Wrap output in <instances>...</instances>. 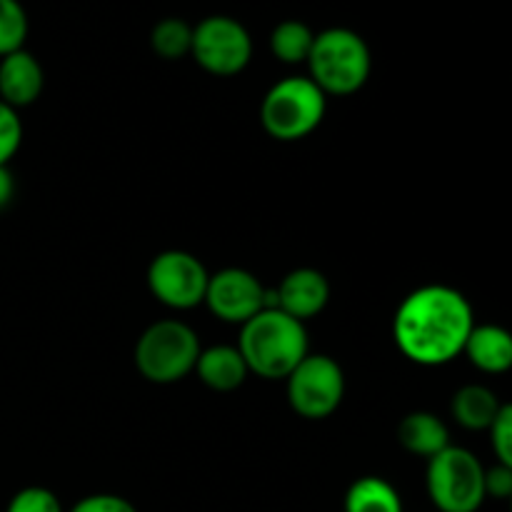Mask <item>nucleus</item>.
<instances>
[{"label": "nucleus", "mask_w": 512, "mask_h": 512, "mask_svg": "<svg viewBox=\"0 0 512 512\" xmlns=\"http://www.w3.org/2000/svg\"><path fill=\"white\" fill-rule=\"evenodd\" d=\"M473 308L460 290L423 285L413 290L393 318V338L400 353L415 365L438 368L458 358L470 330Z\"/></svg>", "instance_id": "1"}, {"label": "nucleus", "mask_w": 512, "mask_h": 512, "mask_svg": "<svg viewBox=\"0 0 512 512\" xmlns=\"http://www.w3.org/2000/svg\"><path fill=\"white\" fill-rule=\"evenodd\" d=\"M235 348L243 355L248 373L263 380H285L310 353L308 330L305 323L273 305L243 325Z\"/></svg>", "instance_id": "2"}, {"label": "nucleus", "mask_w": 512, "mask_h": 512, "mask_svg": "<svg viewBox=\"0 0 512 512\" xmlns=\"http://www.w3.org/2000/svg\"><path fill=\"white\" fill-rule=\"evenodd\" d=\"M305 63L310 65V80L325 95H353L368 83L373 55L355 30L328 28L315 33Z\"/></svg>", "instance_id": "3"}, {"label": "nucleus", "mask_w": 512, "mask_h": 512, "mask_svg": "<svg viewBox=\"0 0 512 512\" xmlns=\"http://www.w3.org/2000/svg\"><path fill=\"white\" fill-rule=\"evenodd\" d=\"M328 95L310 78L293 75L275 83L260 103V123L280 143L303 140L323 123Z\"/></svg>", "instance_id": "4"}, {"label": "nucleus", "mask_w": 512, "mask_h": 512, "mask_svg": "<svg viewBox=\"0 0 512 512\" xmlns=\"http://www.w3.org/2000/svg\"><path fill=\"white\" fill-rule=\"evenodd\" d=\"M200 350L198 333L190 325L180 320H160L145 328L138 338L135 365L150 383L170 385L193 373Z\"/></svg>", "instance_id": "5"}, {"label": "nucleus", "mask_w": 512, "mask_h": 512, "mask_svg": "<svg viewBox=\"0 0 512 512\" xmlns=\"http://www.w3.org/2000/svg\"><path fill=\"white\" fill-rule=\"evenodd\" d=\"M428 495L440 512H478L485 503V468L470 450L448 445L428 460Z\"/></svg>", "instance_id": "6"}, {"label": "nucleus", "mask_w": 512, "mask_h": 512, "mask_svg": "<svg viewBox=\"0 0 512 512\" xmlns=\"http://www.w3.org/2000/svg\"><path fill=\"white\" fill-rule=\"evenodd\" d=\"M285 380L290 408L305 420L330 418L345 398L343 368L330 355L308 353Z\"/></svg>", "instance_id": "7"}, {"label": "nucleus", "mask_w": 512, "mask_h": 512, "mask_svg": "<svg viewBox=\"0 0 512 512\" xmlns=\"http://www.w3.org/2000/svg\"><path fill=\"white\" fill-rule=\"evenodd\" d=\"M190 53L205 73L230 78L248 68L253 58V38L235 18L210 15L193 28Z\"/></svg>", "instance_id": "8"}, {"label": "nucleus", "mask_w": 512, "mask_h": 512, "mask_svg": "<svg viewBox=\"0 0 512 512\" xmlns=\"http://www.w3.org/2000/svg\"><path fill=\"white\" fill-rule=\"evenodd\" d=\"M210 273L185 250H165L148 268V288L165 308L190 310L205 300Z\"/></svg>", "instance_id": "9"}, {"label": "nucleus", "mask_w": 512, "mask_h": 512, "mask_svg": "<svg viewBox=\"0 0 512 512\" xmlns=\"http://www.w3.org/2000/svg\"><path fill=\"white\" fill-rule=\"evenodd\" d=\"M205 305L223 323L245 325L265 308H273V290L243 268H225L210 275Z\"/></svg>", "instance_id": "10"}, {"label": "nucleus", "mask_w": 512, "mask_h": 512, "mask_svg": "<svg viewBox=\"0 0 512 512\" xmlns=\"http://www.w3.org/2000/svg\"><path fill=\"white\" fill-rule=\"evenodd\" d=\"M330 300V283L320 270L298 268L283 278L278 290H273V305L290 318L305 320L315 318L325 310Z\"/></svg>", "instance_id": "11"}, {"label": "nucleus", "mask_w": 512, "mask_h": 512, "mask_svg": "<svg viewBox=\"0 0 512 512\" xmlns=\"http://www.w3.org/2000/svg\"><path fill=\"white\" fill-rule=\"evenodd\" d=\"M43 83V68L28 50L20 48L0 58V100L13 110L33 105L43 93Z\"/></svg>", "instance_id": "12"}, {"label": "nucleus", "mask_w": 512, "mask_h": 512, "mask_svg": "<svg viewBox=\"0 0 512 512\" xmlns=\"http://www.w3.org/2000/svg\"><path fill=\"white\" fill-rule=\"evenodd\" d=\"M195 373L203 380V385H208L210 390H218V393L238 390L250 375L243 355L233 345H213V348L200 350Z\"/></svg>", "instance_id": "13"}, {"label": "nucleus", "mask_w": 512, "mask_h": 512, "mask_svg": "<svg viewBox=\"0 0 512 512\" xmlns=\"http://www.w3.org/2000/svg\"><path fill=\"white\" fill-rule=\"evenodd\" d=\"M463 353L483 373H505L512 365V338L500 325H475L465 340Z\"/></svg>", "instance_id": "14"}, {"label": "nucleus", "mask_w": 512, "mask_h": 512, "mask_svg": "<svg viewBox=\"0 0 512 512\" xmlns=\"http://www.w3.org/2000/svg\"><path fill=\"white\" fill-rule=\"evenodd\" d=\"M398 440L408 453L420 455V458H435L438 453H443L450 445V433L448 425L433 413H410L400 420L398 425Z\"/></svg>", "instance_id": "15"}, {"label": "nucleus", "mask_w": 512, "mask_h": 512, "mask_svg": "<svg viewBox=\"0 0 512 512\" xmlns=\"http://www.w3.org/2000/svg\"><path fill=\"white\" fill-rule=\"evenodd\" d=\"M453 418L465 430H488L503 410L498 395L485 385H465L453 398Z\"/></svg>", "instance_id": "16"}, {"label": "nucleus", "mask_w": 512, "mask_h": 512, "mask_svg": "<svg viewBox=\"0 0 512 512\" xmlns=\"http://www.w3.org/2000/svg\"><path fill=\"white\" fill-rule=\"evenodd\" d=\"M345 512H403V503H400V495L388 480L368 478L355 480L353 485L345 493Z\"/></svg>", "instance_id": "17"}, {"label": "nucleus", "mask_w": 512, "mask_h": 512, "mask_svg": "<svg viewBox=\"0 0 512 512\" xmlns=\"http://www.w3.org/2000/svg\"><path fill=\"white\" fill-rule=\"evenodd\" d=\"M315 33L300 20H283L280 25H275V30L270 33V50H273L275 58L280 63H305L313 48Z\"/></svg>", "instance_id": "18"}, {"label": "nucleus", "mask_w": 512, "mask_h": 512, "mask_svg": "<svg viewBox=\"0 0 512 512\" xmlns=\"http://www.w3.org/2000/svg\"><path fill=\"white\" fill-rule=\"evenodd\" d=\"M150 45L165 60L185 58L190 55V45H193V25L185 23L183 18L160 20L150 33Z\"/></svg>", "instance_id": "19"}, {"label": "nucleus", "mask_w": 512, "mask_h": 512, "mask_svg": "<svg viewBox=\"0 0 512 512\" xmlns=\"http://www.w3.org/2000/svg\"><path fill=\"white\" fill-rule=\"evenodd\" d=\"M28 38V15L18 0H0V58L15 53Z\"/></svg>", "instance_id": "20"}, {"label": "nucleus", "mask_w": 512, "mask_h": 512, "mask_svg": "<svg viewBox=\"0 0 512 512\" xmlns=\"http://www.w3.org/2000/svg\"><path fill=\"white\" fill-rule=\"evenodd\" d=\"M20 143H23V123L18 118V110L0 100V165L10 163Z\"/></svg>", "instance_id": "21"}, {"label": "nucleus", "mask_w": 512, "mask_h": 512, "mask_svg": "<svg viewBox=\"0 0 512 512\" xmlns=\"http://www.w3.org/2000/svg\"><path fill=\"white\" fill-rule=\"evenodd\" d=\"M5 512H63V508L48 488H23L13 495Z\"/></svg>", "instance_id": "22"}, {"label": "nucleus", "mask_w": 512, "mask_h": 512, "mask_svg": "<svg viewBox=\"0 0 512 512\" xmlns=\"http://www.w3.org/2000/svg\"><path fill=\"white\" fill-rule=\"evenodd\" d=\"M490 443H493L495 455H498V463L510 465L512 468V408L503 405V410L498 413V418L490 425Z\"/></svg>", "instance_id": "23"}, {"label": "nucleus", "mask_w": 512, "mask_h": 512, "mask_svg": "<svg viewBox=\"0 0 512 512\" xmlns=\"http://www.w3.org/2000/svg\"><path fill=\"white\" fill-rule=\"evenodd\" d=\"M70 512H138L130 500L120 498V495H88L80 503H75V508Z\"/></svg>", "instance_id": "24"}, {"label": "nucleus", "mask_w": 512, "mask_h": 512, "mask_svg": "<svg viewBox=\"0 0 512 512\" xmlns=\"http://www.w3.org/2000/svg\"><path fill=\"white\" fill-rule=\"evenodd\" d=\"M512 495V468L498 463L495 468L485 470V498L508 500Z\"/></svg>", "instance_id": "25"}, {"label": "nucleus", "mask_w": 512, "mask_h": 512, "mask_svg": "<svg viewBox=\"0 0 512 512\" xmlns=\"http://www.w3.org/2000/svg\"><path fill=\"white\" fill-rule=\"evenodd\" d=\"M13 195H15L13 173H10L8 165H0V210H5L10 203H13Z\"/></svg>", "instance_id": "26"}]
</instances>
